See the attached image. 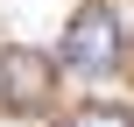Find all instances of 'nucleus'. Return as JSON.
I'll use <instances>...</instances> for the list:
<instances>
[{
  "label": "nucleus",
  "mask_w": 134,
  "mask_h": 127,
  "mask_svg": "<svg viewBox=\"0 0 134 127\" xmlns=\"http://www.w3.org/2000/svg\"><path fill=\"white\" fill-rule=\"evenodd\" d=\"M64 127H134V113H120V106H85V113H71Z\"/></svg>",
  "instance_id": "obj_3"
},
{
  "label": "nucleus",
  "mask_w": 134,
  "mask_h": 127,
  "mask_svg": "<svg viewBox=\"0 0 134 127\" xmlns=\"http://www.w3.org/2000/svg\"><path fill=\"white\" fill-rule=\"evenodd\" d=\"M57 64H64V71H78V78L113 71V64H120V21H113L106 7L78 14V21H71V35H64V57H57Z\"/></svg>",
  "instance_id": "obj_1"
},
{
  "label": "nucleus",
  "mask_w": 134,
  "mask_h": 127,
  "mask_svg": "<svg viewBox=\"0 0 134 127\" xmlns=\"http://www.w3.org/2000/svg\"><path fill=\"white\" fill-rule=\"evenodd\" d=\"M42 85H49V64L42 57H28V49H7L0 57V99L28 106V99H42Z\"/></svg>",
  "instance_id": "obj_2"
}]
</instances>
